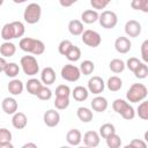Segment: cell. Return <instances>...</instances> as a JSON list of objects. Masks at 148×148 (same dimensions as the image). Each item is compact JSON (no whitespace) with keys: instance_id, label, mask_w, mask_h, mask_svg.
Returning <instances> with one entry per match:
<instances>
[{"instance_id":"cell-1","label":"cell","mask_w":148,"mask_h":148,"mask_svg":"<svg viewBox=\"0 0 148 148\" xmlns=\"http://www.w3.org/2000/svg\"><path fill=\"white\" fill-rule=\"evenodd\" d=\"M18 46L22 51H24L27 53H31L34 56H40L45 52V44L42 40L35 39L31 37L21 38Z\"/></svg>"},{"instance_id":"cell-2","label":"cell","mask_w":148,"mask_h":148,"mask_svg":"<svg viewBox=\"0 0 148 148\" xmlns=\"http://www.w3.org/2000/svg\"><path fill=\"white\" fill-rule=\"evenodd\" d=\"M147 95L148 89L143 83H133L126 92V98L131 103H139L146 99Z\"/></svg>"},{"instance_id":"cell-3","label":"cell","mask_w":148,"mask_h":148,"mask_svg":"<svg viewBox=\"0 0 148 148\" xmlns=\"http://www.w3.org/2000/svg\"><path fill=\"white\" fill-rule=\"evenodd\" d=\"M40 16H42V7L36 2L29 3L23 12V18L28 24L38 23L40 20Z\"/></svg>"},{"instance_id":"cell-4","label":"cell","mask_w":148,"mask_h":148,"mask_svg":"<svg viewBox=\"0 0 148 148\" xmlns=\"http://www.w3.org/2000/svg\"><path fill=\"white\" fill-rule=\"evenodd\" d=\"M20 65L23 73L28 76H34L39 72L38 61L34 56H23L20 60Z\"/></svg>"},{"instance_id":"cell-5","label":"cell","mask_w":148,"mask_h":148,"mask_svg":"<svg viewBox=\"0 0 148 148\" xmlns=\"http://www.w3.org/2000/svg\"><path fill=\"white\" fill-rule=\"evenodd\" d=\"M98 22L104 29H113L118 23V16L112 10H103L98 15Z\"/></svg>"},{"instance_id":"cell-6","label":"cell","mask_w":148,"mask_h":148,"mask_svg":"<svg viewBox=\"0 0 148 148\" xmlns=\"http://www.w3.org/2000/svg\"><path fill=\"white\" fill-rule=\"evenodd\" d=\"M81 39L82 42L89 46V47H97L99 46V44L102 43V37L101 35L95 31V30H91V29H88V30H83V32L81 34Z\"/></svg>"},{"instance_id":"cell-7","label":"cell","mask_w":148,"mask_h":148,"mask_svg":"<svg viewBox=\"0 0 148 148\" xmlns=\"http://www.w3.org/2000/svg\"><path fill=\"white\" fill-rule=\"evenodd\" d=\"M60 74H61V77L65 81H68V82H76L81 76L80 68L77 66H75V65H72V64L65 65L61 68Z\"/></svg>"},{"instance_id":"cell-8","label":"cell","mask_w":148,"mask_h":148,"mask_svg":"<svg viewBox=\"0 0 148 148\" xmlns=\"http://www.w3.org/2000/svg\"><path fill=\"white\" fill-rule=\"evenodd\" d=\"M104 88H105V83L103 81V79L101 76H92L88 80V91L94 94V95H98L101 92L104 91Z\"/></svg>"},{"instance_id":"cell-9","label":"cell","mask_w":148,"mask_h":148,"mask_svg":"<svg viewBox=\"0 0 148 148\" xmlns=\"http://www.w3.org/2000/svg\"><path fill=\"white\" fill-rule=\"evenodd\" d=\"M114 49L118 53L125 54L127 52L131 51L132 49V43L130 40V38L125 37V36H119L116 40H114Z\"/></svg>"},{"instance_id":"cell-10","label":"cell","mask_w":148,"mask_h":148,"mask_svg":"<svg viewBox=\"0 0 148 148\" xmlns=\"http://www.w3.org/2000/svg\"><path fill=\"white\" fill-rule=\"evenodd\" d=\"M43 120L47 127H56L60 123V113L56 110L50 109L44 113Z\"/></svg>"},{"instance_id":"cell-11","label":"cell","mask_w":148,"mask_h":148,"mask_svg":"<svg viewBox=\"0 0 148 148\" xmlns=\"http://www.w3.org/2000/svg\"><path fill=\"white\" fill-rule=\"evenodd\" d=\"M125 34L128 37H138L141 34V24L136 20H128L125 23Z\"/></svg>"},{"instance_id":"cell-12","label":"cell","mask_w":148,"mask_h":148,"mask_svg":"<svg viewBox=\"0 0 148 148\" xmlns=\"http://www.w3.org/2000/svg\"><path fill=\"white\" fill-rule=\"evenodd\" d=\"M99 141H101V136L96 131H88L83 135V143L87 147L95 148L99 145Z\"/></svg>"},{"instance_id":"cell-13","label":"cell","mask_w":148,"mask_h":148,"mask_svg":"<svg viewBox=\"0 0 148 148\" xmlns=\"http://www.w3.org/2000/svg\"><path fill=\"white\" fill-rule=\"evenodd\" d=\"M1 108L6 114H14L17 111L18 104H17L16 99L13 97H5L1 102Z\"/></svg>"},{"instance_id":"cell-14","label":"cell","mask_w":148,"mask_h":148,"mask_svg":"<svg viewBox=\"0 0 148 148\" xmlns=\"http://www.w3.org/2000/svg\"><path fill=\"white\" fill-rule=\"evenodd\" d=\"M40 81L45 86H51L56 82V72L52 67H45L40 72Z\"/></svg>"},{"instance_id":"cell-15","label":"cell","mask_w":148,"mask_h":148,"mask_svg":"<svg viewBox=\"0 0 148 148\" xmlns=\"http://www.w3.org/2000/svg\"><path fill=\"white\" fill-rule=\"evenodd\" d=\"M28 124V118L25 116V113L23 112H18L16 111L14 114H13V118H12V125L14 128L16 130H23Z\"/></svg>"},{"instance_id":"cell-16","label":"cell","mask_w":148,"mask_h":148,"mask_svg":"<svg viewBox=\"0 0 148 148\" xmlns=\"http://www.w3.org/2000/svg\"><path fill=\"white\" fill-rule=\"evenodd\" d=\"M66 141L68 142V145L71 146H79L82 141V134L79 130L76 128H72L67 132L66 134Z\"/></svg>"},{"instance_id":"cell-17","label":"cell","mask_w":148,"mask_h":148,"mask_svg":"<svg viewBox=\"0 0 148 148\" xmlns=\"http://www.w3.org/2000/svg\"><path fill=\"white\" fill-rule=\"evenodd\" d=\"M15 52H16V46L10 40H5L0 45V54L3 58H10L15 54Z\"/></svg>"},{"instance_id":"cell-18","label":"cell","mask_w":148,"mask_h":148,"mask_svg":"<svg viewBox=\"0 0 148 148\" xmlns=\"http://www.w3.org/2000/svg\"><path fill=\"white\" fill-rule=\"evenodd\" d=\"M7 89L13 96H18V95H21L23 92L24 86H23V82L21 80L14 77L12 81H9V83L7 86Z\"/></svg>"},{"instance_id":"cell-19","label":"cell","mask_w":148,"mask_h":148,"mask_svg":"<svg viewBox=\"0 0 148 148\" xmlns=\"http://www.w3.org/2000/svg\"><path fill=\"white\" fill-rule=\"evenodd\" d=\"M90 105H91V109L94 111H96V112H104L108 109V105L109 104H108V101H106L105 97H103V96H96L95 98H92Z\"/></svg>"},{"instance_id":"cell-20","label":"cell","mask_w":148,"mask_h":148,"mask_svg":"<svg viewBox=\"0 0 148 148\" xmlns=\"http://www.w3.org/2000/svg\"><path fill=\"white\" fill-rule=\"evenodd\" d=\"M71 94H72L73 98H74L75 101H77V102H83V101H86V99L88 98V96H89L88 89H87L86 87H83V86H76V87L73 89V91H71Z\"/></svg>"},{"instance_id":"cell-21","label":"cell","mask_w":148,"mask_h":148,"mask_svg":"<svg viewBox=\"0 0 148 148\" xmlns=\"http://www.w3.org/2000/svg\"><path fill=\"white\" fill-rule=\"evenodd\" d=\"M98 12L95 9H87L81 14V22L86 24H92L96 21H98Z\"/></svg>"},{"instance_id":"cell-22","label":"cell","mask_w":148,"mask_h":148,"mask_svg":"<svg viewBox=\"0 0 148 148\" xmlns=\"http://www.w3.org/2000/svg\"><path fill=\"white\" fill-rule=\"evenodd\" d=\"M42 86H43V83H42L40 80L35 79V77H31V79H29V80L27 81V83H25V89H27V91H28L30 95L36 96L37 92H38V90L42 88Z\"/></svg>"},{"instance_id":"cell-23","label":"cell","mask_w":148,"mask_h":148,"mask_svg":"<svg viewBox=\"0 0 148 148\" xmlns=\"http://www.w3.org/2000/svg\"><path fill=\"white\" fill-rule=\"evenodd\" d=\"M76 116L77 118L82 121V123H90L94 118V114H92V111L86 106H80L77 108L76 110Z\"/></svg>"},{"instance_id":"cell-24","label":"cell","mask_w":148,"mask_h":148,"mask_svg":"<svg viewBox=\"0 0 148 148\" xmlns=\"http://www.w3.org/2000/svg\"><path fill=\"white\" fill-rule=\"evenodd\" d=\"M68 31L73 36H80L83 32V23L80 20H72L68 23Z\"/></svg>"},{"instance_id":"cell-25","label":"cell","mask_w":148,"mask_h":148,"mask_svg":"<svg viewBox=\"0 0 148 148\" xmlns=\"http://www.w3.org/2000/svg\"><path fill=\"white\" fill-rule=\"evenodd\" d=\"M106 87L110 91H118L121 89L123 87V80L117 76V75H113V76H110L108 79V82H106Z\"/></svg>"},{"instance_id":"cell-26","label":"cell","mask_w":148,"mask_h":148,"mask_svg":"<svg viewBox=\"0 0 148 148\" xmlns=\"http://www.w3.org/2000/svg\"><path fill=\"white\" fill-rule=\"evenodd\" d=\"M109 67H110V71H111V72H113L114 74H119V73L124 72V69H125L126 66H125V62H124L121 59L114 58V59H112V60L110 61Z\"/></svg>"},{"instance_id":"cell-27","label":"cell","mask_w":148,"mask_h":148,"mask_svg":"<svg viewBox=\"0 0 148 148\" xmlns=\"http://www.w3.org/2000/svg\"><path fill=\"white\" fill-rule=\"evenodd\" d=\"M65 57L67 58V60H69L72 62H75V61L80 60V58H81V50H80V47H77L76 45H72L69 47V50L67 51V53L65 54Z\"/></svg>"},{"instance_id":"cell-28","label":"cell","mask_w":148,"mask_h":148,"mask_svg":"<svg viewBox=\"0 0 148 148\" xmlns=\"http://www.w3.org/2000/svg\"><path fill=\"white\" fill-rule=\"evenodd\" d=\"M3 73L8 76V77H16L17 75H18V73H20V66L16 64V62H7V65H6V67H5V71H3Z\"/></svg>"},{"instance_id":"cell-29","label":"cell","mask_w":148,"mask_h":148,"mask_svg":"<svg viewBox=\"0 0 148 148\" xmlns=\"http://www.w3.org/2000/svg\"><path fill=\"white\" fill-rule=\"evenodd\" d=\"M1 38L3 40H10V39H14L15 38V35H14V29H13V25H12V22L10 23H6L2 29H1Z\"/></svg>"},{"instance_id":"cell-30","label":"cell","mask_w":148,"mask_h":148,"mask_svg":"<svg viewBox=\"0 0 148 148\" xmlns=\"http://www.w3.org/2000/svg\"><path fill=\"white\" fill-rule=\"evenodd\" d=\"M105 141H106V145L109 148H119L121 146V139L116 132L110 134L109 136H106Z\"/></svg>"},{"instance_id":"cell-31","label":"cell","mask_w":148,"mask_h":148,"mask_svg":"<svg viewBox=\"0 0 148 148\" xmlns=\"http://www.w3.org/2000/svg\"><path fill=\"white\" fill-rule=\"evenodd\" d=\"M80 72L83 75H90L95 71V64L91 60H83L80 65Z\"/></svg>"},{"instance_id":"cell-32","label":"cell","mask_w":148,"mask_h":148,"mask_svg":"<svg viewBox=\"0 0 148 148\" xmlns=\"http://www.w3.org/2000/svg\"><path fill=\"white\" fill-rule=\"evenodd\" d=\"M114 132H116L114 125L111 124V123H105V124H103V125L99 127L98 134H99V136H102L103 139H105L106 136H109L110 134H112V133H114Z\"/></svg>"},{"instance_id":"cell-33","label":"cell","mask_w":148,"mask_h":148,"mask_svg":"<svg viewBox=\"0 0 148 148\" xmlns=\"http://www.w3.org/2000/svg\"><path fill=\"white\" fill-rule=\"evenodd\" d=\"M131 7L134 10H140L143 13H148V0H132Z\"/></svg>"},{"instance_id":"cell-34","label":"cell","mask_w":148,"mask_h":148,"mask_svg":"<svg viewBox=\"0 0 148 148\" xmlns=\"http://www.w3.org/2000/svg\"><path fill=\"white\" fill-rule=\"evenodd\" d=\"M136 114L142 120H147L148 119V102L147 101H145V99L141 101V103L139 104V106L136 109Z\"/></svg>"},{"instance_id":"cell-35","label":"cell","mask_w":148,"mask_h":148,"mask_svg":"<svg viewBox=\"0 0 148 148\" xmlns=\"http://www.w3.org/2000/svg\"><path fill=\"white\" fill-rule=\"evenodd\" d=\"M133 73H134L136 79H140V80L141 79H146L147 75H148V66H147V64L146 62H141Z\"/></svg>"},{"instance_id":"cell-36","label":"cell","mask_w":148,"mask_h":148,"mask_svg":"<svg viewBox=\"0 0 148 148\" xmlns=\"http://www.w3.org/2000/svg\"><path fill=\"white\" fill-rule=\"evenodd\" d=\"M12 25H13V29H14L15 38H21L24 35V32H25L24 24L21 21H13L12 22Z\"/></svg>"},{"instance_id":"cell-37","label":"cell","mask_w":148,"mask_h":148,"mask_svg":"<svg viewBox=\"0 0 148 148\" xmlns=\"http://www.w3.org/2000/svg\"><path fill=\"white\" fill-rule=\"evenodd\" d=\"M56 109L58 110H65L69 106V97H58L56 96V99L53 102Z\"/></svg>"},{"instance_id":"cell-38","label":"cell","mask_w":148,"mask_h":148,"mask_svg":"<svg viewBox=\"0 0 148 148\" xmlns=\"http://www.w3.org/2000/svg\"><path fill=\"white\" fill-rule=\"evenodd\" d=\"M36 96L42 101H49L52 97V90L47 86H42V88L38 90Z\"/></svg>"},{"instance_id":"cell-39","label":"cell","mask_w":148,"mask_h":148,"mask_svg":"<svg viewBox=\"0 0 148 148\" xmlns=\"http://www.w3.org/2000/svg\"><path fill=\"white\" fill-rule=\"evenodd\" d=\"M130 103L128 102H126L125 99H121V98H117V99H114L113 101V103H112V109L117 112V113H121L125 109H126V106L128 105Z\"/></svg>"},{"instance_id":"cell-40","label":"cell","mask_w":148,"mask_h":148,"mask_svg":"<svg viewBox=\"0 0 148 148\" xmlns=\"http://www.w3.org/2000/svg\"><path fill=\"white\" fill-rule=\"evenodd\" d=\"M71 88L67 84H59L56 88V96L58 97H69Z\"/></svg>"},{"instance_id":"cell-41","label":"cell","mask_w":148,"mask_h":148,"mask_svg":"<svg viewBox=\"0 0 148 148\" xmlns=\"http://www.w3.org/2000/svg\"><path fill=\"white\" fill-rule=\"evenodd\" d=\"M72 45H73V43H72L69 39H64V40H61V42L59 43V45H58V52H59L61 56H65Z\"/></svg>"},{"instance_id":"cell-42","label":"cell","mask_w":148,"mask_h":148,"mask_svg":"<svg viewBox=\"0 0 148 148\" xmlns=\"http://www.w3.org/2000/svg\"><path fill=\"white\" fill-rule=\"evenodd\" d=\"M110 2H111V0H90V5L95 10L104 9Z\"/></svg>"},{"instance_id":"cell-43","label":"cell","mask_w":148,"mask_h":148,"mask_svg":"<svg viewBox=\"0 0 148 148\" xmlns=\"http://www.w3.org/2000/svg\"><path fill=\"white\" fill-rule=\"evenodd\" d=\"M120 116H121L124 119H126V120H132V119L135 117L134 108H133L131 104H128V105L126 106V109L120 113Z\"/></svg>"},{"instance_id":"cell-44","label":"cell","mask_w":148,"mask_h":148,"mask_svg":"<svg viewBox=\"0 0 148 148\" xmlns=\"http://www.w3.org/2000/svg\"><path fill=\"white\" fill-rule=\"evenodd\" d=\"M140 64H141V61H140L138 58H135V57H131V58L126 61L125 66H126L131 72H134V71L136 69V67H138Z\"/></svg>"},{"instance_id":"cell-45","label":"cell","mask_w":148,"mask_h":148,"mask_svg":"<svg viewBox=\"0 0 148 148\" xmlns=\"http://www.w3.org/2000/svg\"><path fill=\"white\" fill-rule=\"evenodd\" d=\"M10 141H12L10 131L5 127L0 128V142H10Z\"/></svg>"},{"instance_id":"cell-46","label":"cell","mask_w":148,"mask_h":148,"mask_svg":"<svg viewBox=\"0 0 148 148\" xmlns=\"http://www.w3.org/2000/svg\"><path fill=\"white\" fill-rule=\"evenodd\" d=\"M130 147H132V148H147V142H145L140 139H133L126 146V148H130Z\"/></svg>"},{"instance_id":"cell-47","label":"cell","mask_w":148,"mask_h":148,"mask_svg":"<svg viewBox=\"0 0 148 148\" xmlns=\"http://www.w3.org/2000/svg\"><path fill=\"white\" fill-rule=\"evenodd\" d=\"M141 57L143 62H148V39H146L142 44H141Z\"/></svg>"},{"instance_id":"cell-48","label":"cell","mask_w":148,"mask_h":148,"mask_svg":"<svg viewBox=\"0 0 148 148\" xmlns=\"http://www.w3.org/2000/svg\"><path fill=\"white\" fill-rule=\"evenodd\" d=\"M76 1L77 0H59V3H60L61 7L67 8V7H71L72 5H74Z\"/></svg>"},{"instance_id":"cell-49","label":"cell","mask_w":148,"mask_h":148,"mask_svg":"<svg viewBox=\"0 0 148 148\" xmlns=\"http://www.w3.org/2000/svg\"><path fill=\"white\" fill-rule=\"evenodd\" d=\"M6 65H7V61H6V59H5L3 57H0V73L5 71V67H6Z\"/></svg>"},{"instance_id":"cell-50","label":"cell","mask_w":148,"mask_h":148,"mask_svg":"<svg viewBox=\"0 0 148 148\" xmlns=\"http://www.w3.org/2000/svg\"><path fill=\"white\" fill-rule=\"evenodd\" d=\"M12 142H0V148H13Z\"/></svg>"},{"instance_id":"cell-51","label":"cell","mask_w":148,"mask_h":148,"mask_svg":"<svg viewBox=\"0 0 148 148\" xmlns=\"http://www.w3.org/2000/svg\"><path fill=\"white\" fill-rule=\"evenodd\" d=\"M28 147H32V148H37V145L36 143H32V142H28V143H24L22 146V148H28Z\"/></svg>"},{"instance_id":"cell-52","label":"cell","mask_w":148,"mask_h":148,"mask_svg":"<svg viewBox=\"0 0 148 148\" xmlns=\"http://www.w3.org/2000/svg\"><path fill=\"white\" fill-rule=\"evenodd\" d=\"M25 1H28V0H13L14 3H23V2H25Z\"/></svg>"},{"instance_id":"cell-53","label":"cell","mask_w":148,"mask_h":148,"mask_svg":"<svg viewBox=\"0 0 148 148\" xmlns=\"http://www.w3.org/2000/svg\"><path fill=\"white\" fill-rule=\"evenodd\" d=\"M2 3H3V0H0V6H1Z\"/></svg>"}]
</instances>
